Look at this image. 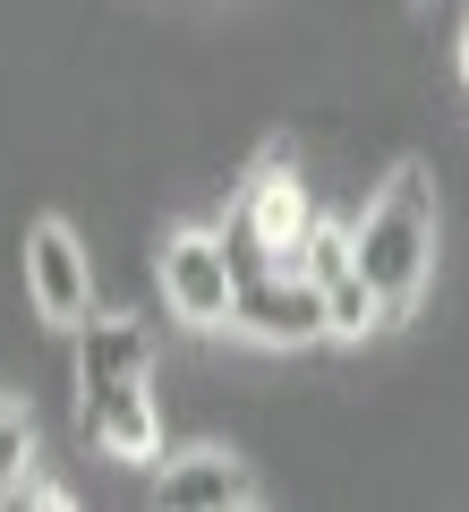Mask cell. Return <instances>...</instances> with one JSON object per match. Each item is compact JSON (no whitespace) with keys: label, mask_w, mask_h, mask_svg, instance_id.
<instances>
[{"label":"cell","mask_w":469,"mask_h":512,"mask_svg":"<svg viewBox=\"0 0 469 512\" xmlns=\"http://www.w3.org/2000/svg\"><path fill=\"white\" fill-rule=\"evenodd\" d=\"M350 248H359L367 291L384 299V325H401L435 274V180H427V163H401L376 188V205L350 222Z\"/></svg>","instance_id":"obj_1"},{"label":"cell","mask_w":469,"mask_h":512,"mask_svg":"<svg viewBox=\"0 0 469 512\" xmlns=\"http://www.w3.org/2000/svg\"><path fill=\"white\" fill-rule=\"evenodd\" d=\"M307 231H316V214H307L299 171H290L282 154H265V163L248 171V188H239L231 222H222V248H231L239 282H248V274H265V265H299Z\"/></svg>","instance_id":"obj_2"},{"label":"cell","mask_w":469,"mask_h":512,"mask_svg":"<svg viewBox=\"0 0 469 512\" xmlns=\"http://www.w3.org/2000/svg\"><path fill=\"white\" fill-rule=\"evenodd\" d=\"M154 274H163V308L180 316V325H231L239 265H231V248H222V231H171Z\"/></svg>","instance_id":"obj_3"},{"label":"cell","mask_w":469,"mask_h":512,"mask_svg":"<svg viewBox=\"0 0 469 512\" xmlns=\"http://www.w3.org/2000/svg\"><path fill=\"white\" fill-rule=\"evenodd\" d=\"M26 299H35L43 325H86L94 316V256L77 248L69 222H35L26 231Z\"/></svg>","instance_id":"obj_4"},{"label":"cell","mask_w":469,"mask_h":512,"mask_svg":"<svg viewBox=\"0 0 469 512\" xmlns=\"http://www.w3.org/2000/svg\"><path fill=\"white\" fill-rule=\"evenodd\" d=\"M239 333H256V342H325V291L299 274V265H265V274L239 282V308H231Z\"/></svg>","instance_id":"obj_5"},{"label":"cell","mask_w":469,"mask_h":512,"mask_svg":"<svg viewBox=\"0 0 469 512\" xmlns=\"http://www.w3.org/2000/svg\"><path fill=\"white\" fill-rule=\"evenodd\" d=\"M86 393V436L120 461H154L163 444V410H154V376H111V384H77Z\"/></svg>","instance_id":"obj_6"},{"label":"cell","mask_w":469,"mask_h":512,"mask_svg":"<svg viewBox=\"0 0 469 512\" xmlns=\"http://www.w3.org/2000/svg\"><path fill=\"white\" fill-rule=\"evenodd\" d=\"M154 495H163L171 512H231V504H256V478L239 470L231 453H180V461H163V478H154Z\"/></svg>","instance_id":"obj_7"},{"label":"cell","mask_w":469,"mask_h":512,"mask_svg":"<svg viewBox=\"0 0 469 512\" xmlns=\"http://www.w3.org/2000/svg\"><path fill=\"white\" fill-rule=\"evenodd\" d=\"M145 367H154V342H145V325H128V316H86V325H77V384L145 376Z\"/></svg>","instance_id":"obj_8"},{"label":"cell","mask_w":469,"mask_h":512,"mask_svg":"<svg viewBox=\"0 0 469 512\" xmlns=\"http://www.w3.org/2000/svg\"><path fill=\"white\" fill-rule=\"evenodd\" d=\"M325 325L342 333V342H359V333H376V325H384V299L367 291V274H359V265H350L342 282H325Z\"/></svg>","instance_id":"obj_9"},{"label":"cell","mask_w":469,"mask_h":512,"mask_svg":"<svg viewBox=\"0 0 469 512\" xmlns=\"http://www.w3.org/2000/svg\"><path fill=\"white\" fill-rule=\"evenodd\" d=\"M461 77H469V26H461Z\"/></svg>","instance_id":"obj_10"},{"label":"cell","mask_w":469,"mask_h":512,"mask_svg":"<svg viewBox=\"0 0 469 512\" xmlns=\"http://www.w3.org/2000/svg\"><path fill=\"white\" fill-rule=\"evenodd\" d=\"M0 410H9V402H0Z\"/></svg>","instance_id":"obj_11"}]
</instances>
